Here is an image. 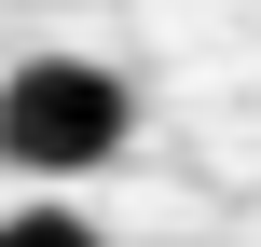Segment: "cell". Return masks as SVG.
Wrapping results in <instances>:
<instances>
[{"label":"cell","instance_id":"1","mask_svg":"<svg viewBox=\"0 0 261 247\" xmlns=\"http://www.w3.org/2000/svg\"><path fill=\"white\" fill-rule=\"evenodd\" d=\"M138 138V83L96 55H14L0 69V165L14 179H96Z\"/></svg>","mask_w":261,"mask_h":247},{"label":"cell","instance_id":"2","mask_svg":"<svg viewBox=\"0 0 261 247\" xmlns=\"http://www.w3.org/2000/svg\"><path fill=\"white\" fill-rule=\"evenodd\" d=\"M0 247H110V234H96L83 206H55V193H41V206H0Z\"/></svg>","mask_w":261,"mask_h":247}]
</instances>
